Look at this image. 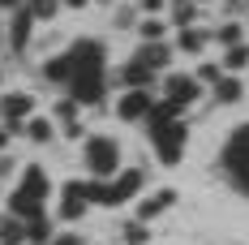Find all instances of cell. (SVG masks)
I'll return each instance as SVG.
<instances>
[{
	"label": "cell",
	"instance_id": "6da1fadb",
	"mask_svg": "<svg viewBox=\"0 0 249 245\" xmlns=\"http://www.w3.org/2000/svg\"><path fill=\"white\" fill-rule=\"evenodd\" d=\"M65 56L73 65V74H69V99L77 108L82 103H90V108L103 103V95H107V52H103V43L99 39H77Z\"/></svg>",
	"mask_w": 249,
	"mask_h": 245
},
{
	"label": "cell",
	"instance_id": "7a4b0ae2",
	"mask_svg": "<svg viewBox=\"0 0 249 245\" xmlns=\"http://www.w3.org/2000/svg\"><path fill=\"white\" fill-rule=\"evenodd\" d=\"M48 194H52L48 172L39 168V164H30V168L22 172V185L9 194V215H13V220H35V215L43 211Z\"/></svg>",
	"mask_w": 249,
	"mask_h": 245
},
{
	"label": "cell",
	"instance_id": "3957f363",
	"mask_svg": "<svg viewBox=\"0 0 249 245\" xmlns=\"http://www.w3.org/2000/svg\"><path fill=\"white\" fill-rule=\"evenodd\" d=\"M82 164L90 168V176H95V181L116 176V172H121V147H116V138L90 133V138L82 142Z\"/></svg>",
	"mask_w": 249,
	"mask_h": 245
},
{
	"label": "cell",
	"instance_id": "277c9868",
	"mask_svg": "<svg viewBox=\"0 0 249 245\" xmlns=\"http://www.w3.org/2000/svg\"><path fill=\"white\" fill-rule=\"evenodd\" d=\"M224 172L232 176V185L249 198V125H241L224 142Z\"/></svg>",
	"mask_w": 249,
	"mask_h": 245
},
{
	"label": "cell",
	"instance_id": "5b68a950",
	"mask_svg": "<svg viewBox=\"0 0 249 245\" xmlns=\"http://www.w3.org/2000/svg\"><path fill=\"white\" fill-rule=\"evenodd\" d=\"M150 142H155V159H159L163 168H176L180 155H185V142H189V125H185V121H172L168 129L150 133Z\"/></svg>",
	"mask_w": 249,
	"mask_h": 245
},
{
	"label": "cell",
	"instance_id": "8992f818",
	"mask_svg": "<svg viewBox=\"0 0 249 245\" xmlns=\"http://www.w3.org/2000/svg\"><path fill=\"white\" fill-rule=\"evenodd\" d=\"M138 194H142V168H124L112 181H103L99 207H121V202H129V198H138Z\"/></svg>",
	"mask_w": 249,
	"mask_h": 245
},
{
	"label": "cell",
	"instance_id": "52a82bcc",
	"mask_svg": "<svg viewBox=\"0 0 249 245\" xmlns=\"http://www.w3.org/2000/svg\"><path fill=\"white\" fill-rule=\"evenodd\" d=\"M30 112H35V99L30 95H4L0 99V129L13 138V133H22L26 121H30Z\"/></svg>",
	"mask_w": 249,
	"mask_h": 245
},
{
	"label": "cell",
	"instance_id": "ba28073f",
	"mask_svg": "<svg viewBox=\"0 0 249 245\" xmlns=\"http://www.w3.org/2000/svg\"><path fill=\"white\" fill-rule=\"evenodd\" d=\"M198 95H202V86H198L189 74H168V77H163V99H168L172 108H180V112H185V108H194Z\"/></svg>",
	"mask_w": 249,
	"mask_h": 245
},
{
	"label": "cell",
	"instance_id": "9c48e42d",
	"mask_svg": "<svg viewBox=\"0 0 249 245\" xmlns=\"http://www.w3.org/2000/svg\"><path fill=\"white\" fill-rule=\"evenodd\" d=\"M30 30H35V18H30V9H13V18H9V30H4V39H9V48L13 52H26L30 43Z\"/></svg>",
	"mask_w": 249,
	"mask_h": 245
},
{
	"label": "cell",
	"instance_id": "30bf717a",
	"mask_svg": "<svg viewBox=\"0 0 249 245\" xmlns=\"http://www.w3.org/2000/svg\"><path fill=\"white\" fill-rule=\"evenodd\" d=\"M150 103H155L150 91H124V95L116 99V116H121V121H142L150 112Z\"/></svg>",
	"mask_w": 249,
	"mask_h": 245
},
{
	"label": "cell",
	"instance_id": "8fae6325",
	"mask_svg": "<svg viewBox=\"0 0 249 245\" xmlns=\"http://www.w3.org/2000/svg\"><path fill=\"white\" fill-rule=\"evenodd\" d=\"M116 82H121L124 91H146L150 82H155V74H150L146 65H138V60H129V65H121V74H116Z\"/></svg>",
	"mask_w": 249,
	"mask_h": 245
},
{
	"label": "cell",
	"instance_id": "7c38bea8",
	"mask_svg": "<svg viewBox=\"0 0 249 245\" xmlns=\"http://www.w3.org/2000/svg\"><path fill=\"white\" fill-rule=\"evenodd\" d=\"M176 202V189H159V194H150L142 207H138V224H150L155 215H163L168 207Z\"/></svg>",
	"mask_w": 249,
	"mask_h": 245
},
{
	"label": "cell",
	"instance_id": "4fadbf2b",
	"mask_svg": "<svg viewBox=\"0 0 249 245\" xmlns=\"http://www.w3.org/2000/svg\"><path fill=\"white\" fill-rule=\"evenodd\" d=\"M133 60H138V65H146L150 74H155V69H168V60H172V48H163V43H142Z\"/></svg>",
	"mask_w": 249,
	"mask_h": 245
},
{
	"label": "cell",
	"instance_id": "5bb4252c",
	"mask_svg": "<svg viewBox=\"0 0 249 245\" xmlns=\"http://www.w3.org/2000/svg\"><path fill=\"white\" fill-rule=\"evenodd\" d=\"M172 121H180V108H172L168 99H159V103H150V112H146V125H150V133H159V129H168Z\"/></svg>",
	"mask_w": 249,
	"mask_h": 245
},
{
	"label": "cell",
	"instance_id": "9a60e30c",
	"mask_svg": "<svg viewBox=\"0 0 249 245\" xmlns=\"http://www.w3.org/2000/svg\"><path fill=\"white\" fill-rule=\"evenodd\" d=\"M206 43H211V30H198V26H189V30H180V35H176V48L189 52V56H194V52H202Z\"/></svg>",
	"mask_w": 249,
	"mask_h": 245
},
{
	"label": "cell",
	"instance_id": "2e32d148",
	"mask_svg": "<svg viewBox=\"0 0 249 245\" xmlns=\"http://www.w3.org/2000/svg\"><path fill=\"white\" fill-rule=\"evenodd\" d=\"M69 74H73V65H69V56L60 52V56H52L48 65H43V77H48L52 86L60 82V86H69Z\"/></svg>",
	"mask_w": 249,
	"mask_h": 245
},
{
	"label": "cell",
	"instance_id": "e0dca14e",
	"mask_svg": "<svg viewBox=\"0 0 249 245\" xmlns=\"http://www.w3.org/2000/svg\"><path fill=\"white\" fill-rule=\"evenodd\" d=\"M22 228H26V241H35V245H43V241H52V220L39 211L35 220H22Z\"/></svg>",
	"mask_w": 249,
	"mask_h": 245
},
{
	"label": "cell",
	"instance_id": "ac0fdd59",
	"mask_svg": "<svg viewBox=\"0 0 249 245\" xmlns=\"http://www.w3.org/2000/svg\"><path fill=\"white\" fill-rule=\"evenodd\" d=\"M241 95H245V86H241L232 74H224L219 82H215V99H219V103H236Z\"/></svg>",
	"mask_w": 249,
	"mask_h": 245
},
{
	"label": "cell",
	"instance_id": "d6986e66",
	"mask_svg": "<svg viewBox=\"0 0 249 245\" xmlns=\"http://www.w3.org/2000/svg\"><path fill=\"white\" fill-rule=\"evenodd\" d=\"M249 65V43H236V48H224V74H236V69H245Z\"/></svg>",
	"mask_w": 249,
	"mask_h": 245
},
{
	"label": "cell",
	"instance_id": "ffe728a7",
	"mask_svg": "<svg viewBox=\"0 0 249 245\" xmlns=\"http://www.w3.org/2000/svg\"><path fill=\"white\" fill-rule=\"evenodd\" d=\"M22 241H26V228H22V220L4 215V220H0V245H22Z\"/></svg>",
	"mask_w": 249,
	"mask_h": 245
},
{
	"label": "cell",
	"instance_id": "44dd1931",
	"mask_svg": "<svg viewBox=\"0 0 249 245\" xmlns=\"http://www.w3.org/2000/svg\"><path fill=\"white\" fill-rule=\"evenodd\" d=\"M211 39H219L224 48H236V43H245V26H241V22H224Z\"/></svg>",
	"mask_w": 249,
	"mask_h": 245
},
{
	"label": "cell",
	"instance_id": "7402d4cb",
	"mask_svg": "<svg viewBox=\"0 0 249 245\" xmlns=\"http://www.w3.org/2000/svg\"><path fill=\"white\" fill-rule=\"evenodd\" d=\"M22 133L30 138V142H52V121H48V116H30Z\"/></svg>",
	"mask_w": 249,
	"mask_h": 245
},
{
	"label": "cell",
	"instance_id": "603a6c76",
	"mask_svg": "<svg viewBox=\"0 0 249 245\" xmlns=\"http://www.w3.org/2000/svg\"><path fill=\"white\" fill-rule=\"evenodd\" d=\"M26 9H30L35 22H52V18L60 13V0H26Z\"/></svg>",
	"mask_w": 249,
	"mask_h": 245
},
{
	"label": "cell",
	"instance_id": "cb8c5ba5",
	"mask_svg": "<svg viewBox=\"0 0 249 245\" xmlns=\"http://www.w3.org/2000/svg\"><path fill=\"white\" fill-rule=\"evenodd\" d=\"M121 241H124V245H146V241H150V228H146V224H138V220H133V224H124Z\"/></svg>",
	"mask_w": 249,
	"mask_h": 245
},
{
	"label": "cell",
	"instance_id": "d4e9b609",
	"mask_svg": "<svg viewBox=\"0 0 249 245\" xmlns=\"http://www.w3.org/2000/svg\"><path fill=\"white\" fill-rule=\"evenodd\" d=\"M82 215H86V202H82V198L60 194V220H82Z\"/></svg>",
	"mask_w": 249,
	"mask_h": 245
},
{
	"label": "cell",
	"instance_id": "484cf974",
	"mask_svg": "<svg viewBox=\"0 0 249 245\" xmlns=\"http://www.w3.org/2000/svg\"><path fill=\"white\" fill-rule=\"evenodd\" d=\"M194 18H198L194 0H185V4H172V22L180 26V30H189V26H194Z\"/></svg>",
	"mask_w": 249,
	"mask_h": 245
},
{
	"label": "cell",
	"instance_id": "4316f807",
	"mask_svg": "<svg viewBox=\"0 0 249 245\" xmlns=\"http://www.w3.org/2000/svg\"><path fill=\"white\" fill-rule=\"evenodd\" d=\"M138 30H142V43H163V30H168V26L159 22V18H146Z\"/></svg>",
	"mask_w": 249,
	"mask_h": 245
},
{
	"label": "cell",
	"instance_id": "83f0119b",
	"mask_svg": "<svg viewBox=\"0 0 249 245\" xmlns=\"http://www.w3.org/2000/svg\"><path fill=\"white\" fill-rule=\"evenodd\" d=\"M52 116H60L65 125H69V121H77V103H73V99H60V103L52 108Z\"/></svg>",
	"mask_w": 249,
	"mask_h": 245
},
{
	"label": "cell",
	"instance_id": "f1b7e54d",
	"mask_svg": "<svg viewBox=\"0 0 249 245\" xmlns=\"http://www.w3.org/2000/svg\"><path fill=\"white\" fill-rule=\"evenodd\" d=\"M219 77H224V69H219V65H202V69H198V77H194V82H198V86H202V82H211V86H215Z\"/></svg>",
	"mask_w": 249,
	"mask_h": 245
},
{
	"label": "cell",
	"instance_id": "f546056e",
	"mask_svg": "<svg viewBox=\"0 0 249 245\" xmlns=\"http://www.w3.org/2000/svg\"><path fill=\"white\" fill-rule=\"evenodd\" d=\"M48 245H82V237H77V232H52Z\"/></svg>",
	"mask_w": 249,
	"mask_h": 245
},
{
	"label": "cell",
	"instance_id": "4dcf8cb0",
	"mask_svg": "<svg viewBox=\"0 0 249 245\" xmlns=\"http://www.w3.org/2000/svg\"><path fill=\"white\" fill-rule=\"evenodd\" d=\"M112 22L124 30V26H133V13H129V9H116V18H112Z\"/></svg>",
	"mask_w": 249,
	"mask_h": 245
},
{
	"label": "cell",
	"instance_id": "1f68e13d",
	"mask_svg": "<svg viewBox=\"0 0 249 245\" xmlns=\"http://www.w3.org/2000/svg\"><path fill=\"white\" fill-rule=\"evenodd\" d=\"M168 0H142V13H163Z\"/></svg>",
	"mask_w": 249,
	"mask_h": 245
},
{
	"label": "cell",
	"instance_id": "d6a6232c",
	"mask_svg": "<svg viewBox=\"0 0 249 245\" xmlns=\"http://www.w3.org/2000/svg\"><path fill=\"white\" fill-rule=\"evenodd\" d=\"M0 9H9V13H13V9H22V0H0Z\"/></svg>",
	"mask_w": 249,
	"mask_h": 245
},
{
	"label": "cell",
	"instance_id": "836d02e7",
	"mask_svg": "<svg viewBox=\"0 0 249 245\" xmlns=\"http://www.w3.org/2000/svg\"><path fill=\"white\" fill-rule=\"evenodd\" d=\"M60 4H69V9H86L90 0H60Z\"/></svg>",
	"mask_w": 249,
	"mask_h": 245
},
{
	"label": "cell",
	"instance_id": "e575fe53",
	"mask_svg": "<svg viewBox=\"0 0 249 245\" xmlns=\"http://www.w3.org/2000/svg\"><path fill=\"white\" fill-rule=\"evenodd\" d=\"M4 147H9V133H4V129H0V151H4Z\"/></svg>",
	"mask_w": 249,
	"mask_h": 245
},
{
	"label": "cell",
	"instance_id": "d590c367",
	"mask_svg": "<svg viewBox=\"0 0 249 245\" xmlns=\"http://www.w3.org/2000/svg\"><path fill=\"white\" fill-rule=\"evenodd\" d=\"M0 39H4V26H0Z\"/></svg>",
	"mask_w": 249,
	"mask_h": 245
},
{
	"label": "cell",
	"instance_id": "8d00e7d4",
	"mask_svg": "<svg viewBox=\"0 0 249 245\" xmlns=\"http://www.w3.org/2000/svg\"><path fill=\"white\" fill-rule=\"evenodd\" d=\"M194 4H206V0H194Z\"/></svg>",
	"mask_w": 249,
	"mask_h": 245
},
{
	"label": "cell",
	"instance_id": "74e56055",
	"mask_svg": "<svg viewBox=\"0 0 249 245\" xmlns=\"http://www.w3.org/2000/svg\"><path fill=\"white\" fill-rule=\"evenodd\" d=\"M245 26H249V22H245Z\"/></svg>",
	"mask_w": 249,
	"mask_h": 245
}]
</instances>
